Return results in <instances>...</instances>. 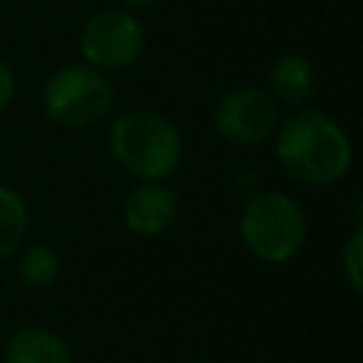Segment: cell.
<instances>
[{
    "mask_svg": "<svg viewBox=\"0 0 363 363\" xmlns=\"http://www.w3.org/2000/svg\"><path fill=\"white\" fill-rule=\"evenodd\" d=\"M145 51V28L130 9H99L79 28L82 62L113 74L130 68Z\"/></svg>",
    "mask_w": 363,
    "mask_h": 363,
    "instance_id": "obj_5",
    "label": "cell"
},
{
    "mask_svg": "<svg viewBox=\"0 0 363 363\" xmlns=\"http://www.w3.org/2000/svg\"><path fill=\"white\" fill-rule=\"evenodd\" d=\"M241 238L269 264L289 261L306 238V216L286 193H258L241 210Z\"/></svg>",
    "mask_w": 363,
    "mask_h": 363,
    "instance_id": "obj_4",
    "label": "cell"
},
{
    "mask_svg": "<svg viewBox=\"0 0 363 363\" xmlns=\"http://www.w3.org/2000/svg\"><path fill=\"white\" fill-rule=\"evenodd\" d=\"M269 85H272V96L284 105L301 108L315 88V71L312 62L303 54H284L272 62L269 68Z\"/></svg>",
    "mask_w": 363,
    "mask_h": 363,
    "instance_id": "obj_9",
    "label": "cell"
},
{
    "mask_svg": "<svg viewBox=\"0 0 363 363\" xmlns=\"http://www.w3.org/2000/svg\"><path fill=\"white\" fill-rule=\"evenodd\" d=\"M17 96V74L6 57H0V113L14 102Z\"/></svg>",
    "mask_w": 363,
    "mask_h": 363,
    "instance_id": "obj_13",
    "label": "cell"
},
{
    "mask_svg": "<svg viewBox=\"0 0 363 363\" xmlns=\"http://www.w3.org/2000/svg\"><path fill=\"white\" fill-rule=\"evenodd\" d=\"M275 156L289 179L318 187L337 182L352 164L346 130L320 111H298L275 130Z\"/></svg>",
    "mask_w": 363,
    "mask_h": 363,
    "instance_id": "obj_1",
    "label": "cell"
},
{
    "mask_svg": "<svg viewBox=\"0 0 363 363\" xmlns=\"http://www.w3.org/2000/svg\"><path fill=\"white\" fill-rule=\"evenodd\" d=\"M343 269H346L349 284L363 295V221L354 227V233H352L349 241H346V250H343Z\"/></svg>",
    "mask_w": 363,
    "mask_h": 363,
    "instance_id": "obj_12",
    "label": "cell"
},
{
    "mask_svg": "<svg viewBox=\"0 0 363 363\" xmlns=\"http://www.w3.org/2000/svg\"><path fill=\"white\" fill-rule=\"evenodd\" d=\"M48 122L60 128H91L113 108V85L105 71L88 62H68L48 74L40 91Z\"/></svg>",
    "mask_w": 363,
    "mask_h": 363,
    "instance_id": "obj_3",
    "label": "cell"
},
{
    "mask_svg": "<svg viewBox=\"0 0 363 363\" xmlns=\"http://www.w3.org/2000/svg\"><path fill=\"white\" fill-rule=\"evenodd\" d=\"M119 3H122V9H147L156 0H119Z\"/></svg>",
    "mask_w": 363,
    "mask_h": 363,
    "instance_id": "obj_14",
    "label": "cell"
},
{
    "mask_svg": "<svg viewBox=\"0 0 363 363\" xmlns=\"http://www.w3.org/2000/svg\"><path fill=\"white\" fill-rule=\"evenodd\" d=\"M17 275L31 289H45L60 278V255L54 247L34 241L17 252Z\"/></svg>",
    "mask_w": 363,
    "mask_h": 363,
    "instance_id": "obj_11",
    "label": "cell"
},
{
    "mask_svg": "<svg viewBox=\"0 0 363 363\" xmlns=\"http://www.w3.org/2000/svg\"><path fill=\"white\" fill-rule=\"evenodd\" d=\"M213 125L218 136L230 145H261L275 136L281 125V102L264 88L244 85L218 99L213 111Z\"/></svg>",
    "mask_w": 363,
    "mask_h": 363,
    "instance_id": "obj_6",
    "label": "cell"
},
{
    "mask_svg": "<svg viewBox=\"0 0 363 363\" xmlns=\"http://www.w3.org/2000/svg\"><path fill=\"white\" fill-rule=\"evenodd\" d=\"M113 162L139 182H164L182 162V133L150 108H133L113 119L108 130Z\"/></svg>",
    "mask_w": 363,
    "mask_h": 363,
    "instance_id": "obj_2",
    "label": "cell"
},
{
    "mask_svg": "<svg viewBox=\"0 0 363 363\" xmlns=\"http://www.w3.org/2000/svg\"><path fill=\"white\" fill-rule=\"evenodd\" d=\"M3 363H74V354L60 332L43 323H26L6 337Z\"/></svg>",
    "mask_w": 363,
    "mask_h": 363,
    "instance_id": "obj_8",
    "label": "cell"
},
{
    "mask_svg": "<svg viewBox=\"0 0 363 363\" xmlns=\"http://www.w3.org/2000/svg\"><path fill=\"white\" fill-rule=\"evenodd\" d=\"M28 224L31 213L23 193L9 184H0V261H9L23 250Z\"/></svg>",
    "mask_w": 363,
    "mask_h": 363,
    "instance_id": "obj_10",
    "label": "cell"
},
{
    "mask_svg": "<svg viewBox=\"0 0 363 363\" xmlns=\"http://www.w3.org/2000/svg\"><path fill=\"white\" fill-rule=\"evenodd\" d=\"M176 210L179 201L170 187H164L162 182H142L125 196L122 221L133 235L156 238L173 224Z\"/></svg>",
    "mask_w": 363,
    "mask_h": 363,
    "instance_id": "obj_7",
    "label": "cell"
}]
</instances>
